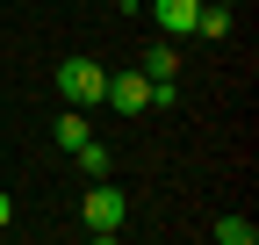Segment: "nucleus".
<instances>
[{"instance_id": "nucleus-1", "label": "nucleus", "mask_w": 259, "mask_h": 245, "mask_svg": "<svg viewBox=\"0 0 259 245\" xmlns=\"http://www.w3.org/2000/svg\"><path fill=\"white\" fill-rule=\"evenodd\" d=\"M58 94L72 101V108H101V94H108V72L94 65V58H65V65H58Z\"/></svg>"}, {"instance_id": "nucleus-5", "label": "nucleus", "mask_w": 259, "mask_h": 245, "mask_svg": "<svg viewBox=\"0 0 259 245\" xmlns=\"http://www.w3.org/2000/svg\"><path fill=\"white\" fill-rule=\"evenodd\" d=\"M137 72H144V79H173V72H180V51H173V44H151Z\"/></svg>"}, {"instance_id": "nucleus-11", "label": "nucleus", "mask_w": 259, "mask_h": 245, "mask_svg": "<svg viewBox=\"0 0 259 245\" xmlns=\"http://www.w3.org/2000/svg\"><path fill=\"white\" fill-rule=\"evenodd\" d=\"M115 8H122V0H115Z\"/></svg>"}, {"instance_id": "nucleus-6", "label": "nucleus", "mask_w": 259, "mask_h": 245, "mask_svg": "<svg viewBox=\"0 0 259 245\" xmlns=\"http://www.w3.org/2000/svg\"><path fill=\"white\" fill-rule=\"evenodd\" d=\"M72 159H79V173H87V180H108V173H115V159H108V144H94V137H87V144L72 151Z\"/></svg>"}, {"instance_id": "nucleus-10", "label": "nucleus", "mask_w": 259, "mask_h": 245, "mask_svg": "<svg viewBox=\"0 0 259 245\" xmlns=\"http://www.w3.org/2000/svg\"><path fill=\"white\" fill-rule=\"evenodd\" d=\"M216 8H238V0H216Z\"/></svg>"}, {"instance_id": "nucleus-3", "label": "nucleus", "mask_w": 259, "mask_h": 245, "mask_svg": "<svg viewBox=\"0 0 259 245\" xmlns=\"http://www.w3.org/2000/svg\"><path fill=\"white\" fill-rule=\"evenodd\" d=\"M101 108H115V115H137V108H151V79H144V72H122V79H108Z\"/></svg>"}, {"instance_id": "nucleus-8", "label": "nucleus", "mask_w": 259, "mask_h": 245, "mask_svg": "<svg viewBox=\"0 0 259 245\" xmlns=\"http://www.w3.org/2000/svg\"><path fill=\"white\" fill-rule=\"evenodd\" d=\"M252 238H259L252 217H216V245H252Z\"/></svg>"}, {"instance_id": "nucleus-2", "label": "nucleus", "mask_w": 259, "mask_h": 245, "mask_svg": "<svg viewBox=\"0 0 259 245\" xmlns=\"http://www.w3.org/2000/svg\"><path fill=\"white\" fill-rule=\"evenodd\" d=\"M122 217H130V195L115 188V180H94V195H87V209H79V224H87L94 238H115Z\"/></svg>"}, {"instance_id": "nucleus-9", "label": "nucleus", "mask_w": 259, "mask_h": 245, "mask_svg": "<svg viewBox=\"0 0 259 245\" xmlns=\"http://www.w3.org/2000/svg\"><path fill=\"white\" fill-rule=\"evenodd\" d=\"M8 217H15V202H8V188H0V231H8Z\"/></svg>"}, {"instance_id": "nucleus-4", "label": "nucleus", "mask_w": 259, "mask_h": 245, "mask_svg": "<svg viewBox=\"0 0 259 245\" xmlns=\"http://www.w3.org/2000/svg\"><path fill=\"white\" fill-rule=\"evenodd\" d=\"M194 15H202V0H151L158 36H194Z\"/></svg>"}, {"instance_id": "nucleus-7", "label": "nucleus", "mask_w": 259, "mask_h": 245, "mask_svg": "<svg viewBox=\"0 0 259 245\" xmlns=\"http://www.w3.org/2000/svg\"><path fill=\"white\" fill-rule=\"evenodd\" d=\"M87 137H94V130H87V108H65V115H58V144H65V151H79Z\"/></svg>"}]
</instances>
